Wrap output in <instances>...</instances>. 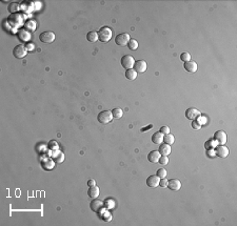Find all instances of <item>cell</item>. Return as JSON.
Masks as SVG:
<instances>
[{"mask_svg": "<svg viewBox=\"0 0 237 226\" xmlns=\"http://www.w3.org/2000/svg\"><path fill=\"white\" fill-rule=\"evenodd\" d=\"M121 62L122 68H125V70H131L132 68H134V64H135V60L132 56L130 55H125L120 60Z\"/></svg>", "mask_w": 237, "mask_h": 226, "instance_id": "cell-5", "label": "cell"}, {"mask_svg": "<svg viewBox=\"0 0 237 226\" xmlns=\"http://www.w3.org/2000/svg\"><path fill=\"white\" fill-rule=\"evenodd\" d=\"M131 40L130 35L127 34V33H122V34H119L116 36L115 38V43L119 47H127L129 41Z\"/></svg>", "mask_w": 237, "mask_h": 226, "instance_id": "cell-3", "label": "cell"}, {"mask_svg": "<svg viewBox=\"0 0 237 226\" xmlns=\"http://www.w3.org/2000/svg\"><path fill=\"white\" fill-rule=\"evenodd\" d=\"M125 77L128 78V80H135V79L137 78V72L133 70V68L127 70V72H125Z\"/></svg>", "mask_w": 237, "mask_h": 226, "instance_id": "cell-20", "label": "cell"}, {"mask_svg": "<svg viewBox=\"0 0 237 226\" xmlns=\"http://www.w3.org/2000/svg\"><path fill=\"white\" fill-rule=\"evenodd\" d=\"M97 120H98V122L102 123V124H108V123L112 122L113 120L112 112L111 110H102L97 116Z\"/></svg>", "mask_w": 237, "mask_h": 226, "instance_id": "cell-2", "label": "cell"}, {"mask_svg": "<svg viewBox=\"0 0 237 226\" xmlns=\"http://www.w3.org/2000/svg\"><path fill=\"white\" fill-rule=\"evenodd\" d=\"M160 153H159L158 150H153L151 151L150 154L148 155V160L150 161L151 163L155 164L159 161V158H160Z\"/></svg>", "mask_w": 237, "mask_h": 226, "instance_id": "cell-15", "label": "cell"}, {"mask_svg": "<svg viewBox=\"0 0 237 226\" xmlns=\"http://www.w3.org/2000/svg\"><path fill=\"white\" fill-rule=\"evenodd\" d=\"M152 141L155 144H161L162 141H163V134H161L160 132H157L155 134H153L152 136Z\"/></svg>", "mask_w": 237, "mask_h": 226, "instance_id": "cell-18", "label": "cell"}, {"mask_svg": "<svg viewBox=\"0 0 237 226\" xmlns=\"http://www.w3.org/2000/svg\"><path fill=\"white\" fill-rule=\"evenodd\" d=\"M90 207H91V209L93 212L99 214V212L102 210V208H104V202L100 201V200H98L97 198L96 199H93V201L90 203Z\"/></svg>", "mask_w": 237, "mask_h": 226, "instance_id": "cell-7", "label": "cell"}, {"mask_svg": "<svg viewBox=\"0 0 237 226\" xmlns=\"http://www.w3.org/2000/svg\"><path fill=\"white\" fill-rule=\"evenodd\" d=\"M200 116H201L200 112L198 109H194V107H191V109H188L185 110V117L189 120H195L197 119V118H199Z\"/></svg>", "mask_w": 237, "mask_h": 226, "instance_id": "cell-9", "label": "cell"}, {"mask_svg": "<svg viewBox=\"0 0 237 226\" xmlns=\"http://www.w3.org/2000/svg\"><path fill=\"white\" fill-rule=\"evenodd\" d=\"M39 40L43 43H52L55 40V34L53 32H43L39 35Z\"/></svg>", "mask_w": 237, "mask_h": 226, "instance_id": "cell-6", "label": "cell"}, {"mask_svg": "<svg viewBox=\"0 0 237 226\" xmlns=\"http://www.w3.org/2000/svg\"><path fill=\"white\" fill-rule=\"evenodd\" d=\"M180 59H181V61H184V62L191 61V55H190L189 53H182L181 55H180Z\"/></svg>", "mask_w": 237, "mask_h": 226, "instance_id": "cell-28", "label": "cell"}, {"mask_svg": "<svg viewBox=\"0 0 237 226\" xmlns=\"http://www.w3.org/2000/svg\"><path fill=\"white\" fill-rule=\"evenodd\" d=\"M152 127H153V125L150 124V125H149V126H146V128H145V127H142L140 130H141V132H148V129H150V128H152Z\"/></svg>", "mask_w": 237, "mask_h": 226, "instance_id": "cell-35", "label": "cell"}, {"mask_svg": "<svg viewBox=\"0 0 237 226\" xmlns=\"http://www.w3.org/2000/svg\"><path fill=\"white\" fill-rule=\"evenodd\" d=\"M205 147L207 150H213L214 147H216V141L215 140H208L207 142L205 143Z\"/></svg>", "mask_w": 237, "mask_h": 226, "instance_id": "cell-24", "label": "cell"}, {"mask_svg": "<svg viewBox=\"0 0 237 226\" xmlns=\"http://www.w3.org/2000/svg\"><path fill=\"white\" fill-rule=\"evenodd\" d=\"M192 127L194 128V129H200V127H201V124H200L198 121H195V120H193L192 122Z\"/></svg>", "mask_w": 237, "mask_h": 226, "instance_id": "cell-31", "label": "cell"}, {"mask_svg": "<svg viewBox=\"0 0 237 226\" xmlns=\"http://www.w3.org/2000/svg\"><path fill=\"white\" fill-rule=\"evenodd\" d=\"M128 47L130 48V50H132V51L137 50V47H138V42H137V41H136L135 39H131L130 41H129V43H128Z\"/></svg>", "mask_w": 237, "mask_h": 226, "instance_id": "cell-26", "label": "cell"}, {"mask_svg": "<svg viewBox=\"0 0 237 226\" xmlns=\"http://www.w3.org/2000/svg\"><path fill=\"white\" fill-rule=\"evenodd\" d=\"M87 41H90V42H96V41L98 40V33L94 32V31L89 32L87 34Z\"/></svg>", "mask_w": 237, "mask_h": 226, "instance_id": "cell-19", "label": "cell"}, {"mask_svg": "<svg viewBox=\"0 0 237 226\" xmlns=\"http://www.w3.org/2000/svg\"><path fill=\"white\" fill-rule=\"evenodd\" d=\"M159 132H160L161 134H170V127L168 126H161L160 128H159Z\"/></svg>", "mask_w": 237, "mask_h": 226, "instance_id": "cell-32", "label": "cell"}, {"mask_svg": "<svg viewBox=\"0 0 237 226\" xmlns=\"http://www.w3.org/2000/svg\"><path fill=\"white\" fill-rule=\"evenodd\" d=\"M156 175L160 179H163V178H166V177H167V171L164 168H159L158 171H157Z\"/></svg>", "mask_w": 237, "mask_h": 226, "instance_id": "cell-29", "label": "cell"}, {"mask_svg": "<svg viewBox=\"0 0 237 226\" xmlns=\"http://www.w3.org/2000/svg\"><path fill=\"white\" fill-rule=\"evenodd\" d=\"M168 181H169V180H166V178L160 179V182H159V185H160L161 187H167V186H168Z\"/></svg>", "mask_w": 237, "mask_h": 226, "instance_id": "cell-33", "label": "cell"}, {"mask_svg": "<svg viewBox=\"0 0 237 226\" xmlns=\"http://www.w3.org/2000/svg\"><path fill=\"white\" fill-rule=\"evenodd\" d=\"M175 141V138L172 134H167L166 136H163V142L168 145H172Z\"/></svg>", "mask_w": 237, "mask_h": 226, "instance_id": "cell-22", "label": "cell"}, {"mask_svg": "<svg viewBox=\"0 0 237 226\" xmlns=\"http://www.w3.org/2000/svg\"><path fill=\"white\" fill-rule=\"evenodd\" d=\"M99 187L96 185L90 186L89 191H87V195H89L90 198H93V199H96L99 196Z\"/></svg>", "mask_w": 237, "mask_h": 226, "instance_id": "cell-16", "label": "cell"}, {"mask_svg": "<svg viewBox=\"0 0 237 226\" xmlns=\"http://www.w3.org/2000/svg\"><path fill=\"white\" fill-rule=\"evenodd\" d=\"M168 187L169 189L171 191H179L181 188V182L179 181L178 179H172V180H169L168 181Z\"/></svg>", "mask_w": 237, "mask_h": 226, "instance_id": "cell-12", "label": "cell"}, {"mask_svg": "<svg viewBox=\"0 0 237 226\" xmlns=\"http://www.w3.org/2000/svg\"><path fill=\"white\" fill-rule=\"evenodd\" d=\"M158 151L160 153L161 156H169L170 154H171V145H168V144H166V143L162 144L161 143L158 148Z\"/></svg>", "mask_w": 237, "mask_h": 226, "instance_id": "cell-17", "label": "cell"}, {"mask_svg": "<svg viewBox=\"0 0 237 226\" xmlns=\"http://www.w3.org/2000/svg\"><path fill=\"white\" fill-rule=\"evenodd\" d=\"M184 68L189 73H195L197 71V63L194 61H188V62L184 63Z\"/></svg>", "mask_w": 237, "mask_h": 226, "instance_id": "cell-14", "label": "cell"}, {"mask_svg": "<svg viewBox=\"0 0 237 226\" xmlns=\"http://www.w3.org/2000/svg\"><path fill=\"white\" fill-rule=\"evenodd\" d=\"M53 159H54V161H55L56 163H60L64 160V156H63L62 153H58L57 155L53 157Z\"/></svg>", "mask_w": 237, "mask_h": 226, "instance_id": "cell-27", "label": "cell"}, {"mask_svg": "<svg viewBox=\"0 0 237 226\" xmlns=\"http://www.w3.org/2000/svg\"><path fill=\"white\" fill-rule=\"evenodd\" d=\"M134 70L137 73H145L146 71V62L145 60H137L134 64Z\"/></svg>", "mask_w": 237, "mask_h": 226, "instance_id": "cell-13", "label": "cell"}, {"mask_svg": "<svg viewBox=\"0 0 237 226\" xmlns=\"http://www.w3.org/2000/svg\"><path fill=\"white\" fill-rule=\"evenodd\" d=\"M18 38L21 41H28L30 39V34L25 30H20L18 32Z\"/></svg>", "mask_w": 237, "mask_h": 226, "instance_id": "cell-21", "label": "cell"}, {"mask_svg": "<svg viewBox=\"0 0 237 226\" xmlns=\"http://www.w3.org/2000/svg\"><path fill=\"white\" fill-rule=\"evenodd\" d=\"M112 30L108 27H104L102 29L99 30L98 32V40H100L101 42H108L111 40L112 38Z\"/></svg>", "mask_w": 237, "mask_h": 226, "instance_id": "cell-1", "label": "cell"}, {"mask_svg": "<svg viewBox=\"0 0 237 226\" xmlns=\"http://www.w3.org/2000/svg\"><path fill=\"white\" fill-rule=\"evenodd\" d=\"M27 53H28V48L22 44L16 45V47H14V50H13V55L17 59H21L23 57H25Z\"/></svg>", "mask_w": 237, "mask_h": 226, "instance_id": "cell-4", "label": "cell"}, {"mask_svg": "<svg viewBox=\"0 0 237 226\" xmlns=\"http://www.w3.org/2000/svg\"><path fill=\"white\" fill-rule=\"evenodd\" d=\"M20 6H19V3H17V2H14V3H11L9 6V7H7V10H9L10 13H16L19 11Z\"/></svg>", "mask_w": 237, "mask_h": 226, "instance_id": "cell-25", "label": "cell"}, {"mask_svg": "<svg viewBox=\"0 0 237 226\" xmlns=\"http://www.w3.org/2000/svg\"><path fill=\"white\" fill-rule=\"evenodd\" d=\"M215 154L220 158H226L229 156V148L225 145H216Z\"/></svg>", "mask_w": 237, "mask_h": 226, "instance_id": "cell-11", "label": "cell"}, {"mask_svg": "<svg viewBox=\"0 0 237 226\" xmlns=\"http://www.w3.org/2000/svg\"><path fill=\"white\" fill-rule=\"evenodd\" d=\"M112 115L113 118H116V119H119L123 116V112L121 109H112Z\"/></svg>", "mask_w": 237, "mask_h": 226, "instance_id": "cell-23", "label": "cell"}, {"mask_svg": "<svg viewBox=\"0 0 237 226\" xmlns=\"http://www.w3.org/2000/svg\"><path fill=\"white\" fill-rule=\"evenodd\" d=\"M214 140L219 145H223L226 142V135L223 130H217L214 134Z\"/></svg>", "mask_w": 237, "mask_h": 226, "instance_id": "cell-10", "label": "cell"}, {"mask_svg": "<svg viewBox=\"0 0 237 226\" xmlns=\"http://www.w3.org/2000/svg\"><path fill=\"white\" fill-rule=\"evenodd\" d=\"M159 182H160V178L157 175H152L146 179V185L151 188H156L157 186H159Z\"/></svg>", "mask_w": 237, "mask_h": 226, "instance_id": "cell-8", "label": "cell"}, {"mask_svg": "<svg viewBox=\"0 0 237 226\" xmlns=\"http://www.w3.org/2000/svg\"><path fill=\"white\" fill-rule=\"evenodd\" d=\"M158 162L162 164V165H167V164L169 163V157L168 156H160Z\"/></svg>", "mask_w": 237, "mask_h": 226, "instance_id": "cell-30", "label": "cell"}, {"mask_svg": "<svg viewBox=\"0 0 237 226\" xmlns=\"http://www.w3.org/2000/svg\"><path fill=\"white\" fill-rule=\"evenodd\" d=\"M87 185H89V186L96 185V182H95V180H93V179H90L89 181H87Z\"/></svg>", "mask_w": 237, "mask_h": 226, "instance_id": "cell-34", "label": "cell"}]
</instances>
